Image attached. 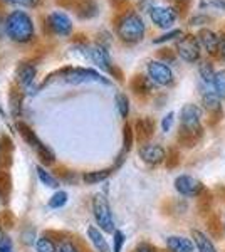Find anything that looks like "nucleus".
<instances>
[{
    "label": "nucleus",
    "instance_id": "37998d69",
    "mask_svg": "<svg viewBox=\"0 0 225 252\" xmlns=\"http://www.w3.org/2000/svg\"><path fill=\"white\" fill-rule=\"evenodd\" d=\"M134 252H157V249H155L151 244H148V242H141L140 246L136 247V251Z\"/></svg>",
    "mask_w": 225,
    "mask_h": 252
},
{
    "label": "nucleus",
    "instance_id": "2eb2a0df",
    "mask_svg": "<svg viewBox=\"0 0 225 252\" xmlns=\"http://www.w3.org/2000/svg\"><path fill=\"white\" fill-rule=\"evenodd\" d=\"M47 26L56 35H69L72 32L71 19L61 10H54L47 15Z\"/></svg>",
    "mask_w": 225,
    "mask_h": 252
},
{
    "label": "nucleus",
    "instance_id": "b1692460",
    "mask_svg": "<svg viewBox=\"0 0 225 252\" xmlns=\"http://www.w3.org/2000/svg\"><path fill=\"white\" fill-rule=\"evenodd\" d=\"M185 34L183 29H178V27H173L170 31H165L163 34H160L158 37L153 39V44L155 46H160V44H166V42H175L177 39H180L182 35Z\"/></svg>",
    "mask_w": 225,
    "mask_h": 252
},
{
    "label": "nucleus",
    "instance_id": "cd10ccee",
    "mask_svg": "<svg viewBox=\"0 0 225 252\" xmlns=\"http://www.w3.org/2000/svg\"><path fill=\"white\" fill-rule=\"evenodd\" d=\"M214 88H215L217 94L220 96V99L225 101V67L217 69L215 78H214Z\"/></svg>",
    "mask_w": 225,
    "mask_h": 252
},
{
    "label": "nucleus",
    "instance_id": "2f4dec72",
    "mask_svg": "<svg viewBox=\"0 0 225 252\" xmlns=\"http://www.w3.org/2000/svg\"><path fill=\"white\" fill-rule=\"evenodd\" d=\"M81 10H83L79 14L81 17H83V19H91V17H94V15L97 14V5L93 2V0H84Z\"/></svg>",
    "mask_w": 225,
    "mask_h": 252
},
{
    "label": "nucleus",
    "instance_id": "a18cd8bd",
    "mask_svg": "<svg viewBox=\"0 0 225 252\" xmlns=\"http://www.w3.org/2000/svg\"><path fill=\"white\" fill-rule=\"evenodd\" d=\"M165 2H170L171 5H187L190 0H165Z\"/></svg>",
    "mask_w": 225,
    "mask_h": 252
},
{
    "label": "nucleus",
    "instance_id": "ea45409f",
    "mask_svg": "<svg viewBox=\"0 0 225 252\" xmlns=\"http://www.w3.org/2000/svg\"><path fill=\"white\" fill-rule=\"evenodd\" d=\"M155 5H157V2H155V0H141V2H140V12H146V14H150V10L153 9Z\"/></svg>",
    "mask_w": 225,
    "mask_h": 252
},
{
    "label": "nucleus",
    "instance_id": "423d86ee",
    "mask_svg": "<svg viewBox=\"0 0 225 252\" xmlns=\"http://www.w3.org/2000/svg\"><path fill=\"white\" fill-rule=\"evenodd\" d=\"M61 81L69 84H84V83H101L109 84V79L104 78L101 72L89 67H66L57 72Z\"/></svg>",
    "mask_w": 225,
    "mask_h": 252
},
{
    "label": "nucleus",
    "instance_id": "f704fd0d",
    "mask_svg": "<svg viewBox=\"0 0 225 252\" xmlns=\"http://www.w3.org/2000/svg\"><path fill=\"white\" fill-rule=\"evenodd\" d=\"M66 202H67V193L66 192H57V193L52 195V198L49 200V207H51V209H59V207H63Z\"/></svg>",
    "mask_w": 225,
    "mask_h": 252
},
{
    "label": "nucleus",
    "instance_id": "72a5a7b5",
    "mask_svg": "<svg viewBox=\"0 0 225 252\" xmlns=\"http://www.w3.org/2000/svg\"><path fill=\"white\" fill-rule=\"evenodd\" d=\"M123 143H125V152H129L133 146V140H134V131L133 128L129 125L125 126V129H123Z\"/></svg>",
    "mask_w": 225,
    "mask_h": 252
},
{
    "label": "nucleus",
    "instance_id": "393cba45",
    "mask_svg": "<svg viewBox=\"0 0 225 252\" xmlns=\"http://www.w3.org/2000/svg\"><path fill=\"white\" fill-rule=\"evenodd\" d=\"M111 175V170L106 168V170H96V172H86L83 175V180L86 182L88 185H96V184H101L104 182L106 178Z\"/></svg>",
    "mask_w": 225,
    "mask_h": 252
},
{
    "label": "nucleus",
    "instance_id": "4be33fe9",
    "mask_svg": "<svg viewBox=\"0 0 225 252\" xmlns=\"http://www.w3.org/2000/svg\"><path fill=\"white\" fill-rule=\"evenodd\" d=\"M155 133V121L151 120L150 116H145L141 120L136 121V135H138V140L141 141H146L153 136Z\"/></svg>",
    "mask_w": 225,
    "mask_h": 252
},
{
    "label": "nucleus",
    "instance_id": "f8f14e48",
    "mask_svg": "<svg viewBox=\"0 0 225 252\" xmlns=\"http://www.w3.org/2000/svg\"><path fill=\"white\" fill-rule=\"evenodd\" d=\"M197 35L200 46H202V51L207 58L217 59L219 56V49H220V35L219 31L212 29V27H203V29H198L195 32Z\"/></svg>",
    "mask_w": 225,
    "mask_h": 252
},
{
    "label": "nucleus",
    "instance_id": "9d476101",
    "mask_svg": "<svg viewBox=\"0 0 225 252\" xmlns=\"http://www.w3.org/2000/svg\"><path fill=\"white\" fill-rule=\"evenodd\" d=\"M17 129H19L20 135H22L24 140H26L27 143H29V146L35 150V153H37L39 158L44 161V163H52V161H54V153H52L51 150H49L47 146L44 145L37 136H35V133L32 131V129L29 128L26 123L19 121V123H17Z\"/></svg>",
    "mask_w": 225,
    "mask_h": 252
},
{
    "label": "nucleus",
    "instance_id": "49530a36",
    "mask_svg": "<svg viewBox=\"0 0 225 252\" xmlns=\"http://www.w3.org/2000/svg\"><path fill=\"white\" fill-rule=\"evenodd\" d=\"M2 239H3V237H2V229H0V241H2Z\"/></svg>",
    "mask_w": 225,
    "mask_h": 252
},
{
    "label": "nucleus",
    "instance_id": "5701e85b",
    "mask_svg": "<svg viewBox=\"0 0 225 252\" xmlns=\"http://www.w3.org/2000/svg\"><path fill=\"white\" fill-rule=\"evenodd\" d=\"M212 22H214V17L208 15L207 12H197V14H192L187 20V26L190 29H203V27H210Z\"/></svg>",
    "mask_w": 225,
    "mask_h": 252
},
{
    "label": "nucleus",
    "instance_id": "e433bc0d",
    "mask_svg": "<svg viewBox=\"0 0 225 252\" xmlns=\"http://www.w3.org/2000/svg\"><path fill=\"white\" fill-rule=\"evenodd\" d=\"M173 123H175V113L173 111L166 113V115L161 118V125H160V126H161V131L163 133H170Z\"/></svg>",
    "mask_w": 225,
    "mask_h": 252
},
{
    "label": "nucleus",
    "instance_id": "f257e3e1",
    "mask_svg": "<svg viewBox=\"0 0 225 252\" xmlns=\"http://www.w3.org/2000/svg\"><path fill=\"white\" fill-rule=\"evenodd\" d=\"M203 108L195 103H187L180 109V133L178 140L182 146L192 148L203 135Z\"/></svg>",
    "mask_w": 225,
    "mask_h": 252
},
{
    "label": "nucleus",
    "instance_id": "6e6552de",
    "mask_svg": "<svg viewBox=\"0 0 225 252\" xmlns=\"http://www.w3.org/2000/svg\"><path fill=\"white\" fill-rule=\"evenodd\" d=\"M146 74L157 86L171 88L175 84V72L170 64L161 59H150L146 63Z\"/></svg>",
    "mask_w": 225,
    "mask_h": 252
},
{
    "label": "nucleus",
    "instance_id": "4c0bfd02",
    "mask_svg": "<svg viewBox=\"0 0 225 252\" xmlns=\"http://www.w3.org/2000/svg\"><path fill=\"white\" fill-rule=\"evenodd\" d=\"M180 163V155L177 150H171V152L166 155V165H168V168H175Z\"/></svg>",
    "mask_w": 225,
    "mask_h": 252
},
{
    "label": "nucleus",
    "instance_id": "dca6fc26",
    "mask_svg": "<svg viewBox=\"0 0 225 252\" xmlns=\"http://www.w3.org/2000/svg\"><path fill=\"white\" fill-rule=\"evenodd\" d=\"M165 244L168 252H195L193 241L185 235H168Z\"/></svg>",
    "mask_w": 225,
    "mask_h": 252
},
{
    "label": "nucleus",
    "instance_id": "de8ad7c7",
    "mask_svg": "<svg viewBox=\"0 0 225 252\" xmlns=\"http://www.w3.org/2000/svg\"><path fill=\"white\" fill-rule=\"evenodd\" d=\"M224 230H225V217H224Z\"/></svg>",
    "mask_w": 225,
    "mask_h": 252
},
{
    "label": "nucleus",
    "instance_id": "1a4fd4ad",
    "mask_svg": "<svg viewBox=\"0 0 225 252\" xmlns=\"http://www.w3.org/2000/svg\"><path fill=\"white\" fill-rule=\"evenodd\" d=\"M93 214L94 219H96L97 225L103 232L113 234L114 230V219H113V212L111 207H109L108 198L104 197L103 193H96L93 198Z\"/></svg>",
    "mask_w": 225,
    "mask_h": 252
},
{
    "label": "nucleus",
    "instance_id": "c85d7f7f",
    "mask_svg": "<svg viewBox=\"0 0 225 252\" xmlns=\"http://www.w3.org/2000/svg\"><path fill=\"white\" fill-rule=\"evenodd\" d=\"M37 175H39V180L42 182L44 185L51 187V189H57V187H59V180H57L56 177H52V175L49 173L46 168H42V166H37Z\"/></svg>",
    "mask_w": 225,
    "mask_h": 252
},
{
    "label": "nucleus",
    "instance_id": "7ed1b4c3",
    "mask_svg": "<svg viewBox=\"0 0 225 252\" xmlns=\"http://www.w3.org/2000/svg\"><path fill=\"white\" fill-rule=\"evenodd\" d=\"M5 32L15 42H29L34 37V22L24 10H14L5 19Z\"/></svg>",
    "mask_w": 225,
    "mask_h": 252
},
{
    "label": "nucleus",
    "instance_id": "c03bdc74",
    "mask_svg": "<svg viewBox=\"0 0 225 252\" xmlns=\"http://www.w3.org/2000/svg\"><path fill=\"white\" fill-rule=\"evenodd\" d=\"M12 2L19 3V5H26V7H34L37 5L39 0H12Z\"/></svg>",
    "mask_w": 225,
    "mask_h": 252
},
{
    "label": "nucleus",
    "instance_id": "8fccbe9b",
    "mask_svg": "<svg viewBox=\"0 0 225 252\" xmlns=\"http://www.w3.org/2000/svg\"><path fill=\"white\" fill-rule=\"evenodd\" d=\"M0 113H3V111H2V108H0Z\"/></svg>",
    "mask_w": 225,
    "mask_h": 252
},
{
    "label": "nucleus",
    "instance_id": "bb28decb",
    "mask_svg": "<svg viewBox=\"0 0 225 252\" xmlns=\"http://www.w3.org/2000/svg\"><path fill=\"white\" fill-rule=\"evenodd\" d=\"M114 103H116V109L120 113V116L123 120H126L129 115V97L125 94V93H118L114 96Z\"/></svg>",
    "mask_w": 225,
    "mask_h": 252
},
{
    "label": "nucleus",
    "instance_id": "39448f33",
    "mask_svg": "<svg viewBox=\"0 0 225 252\" xmlns=\"http://www.w3.org/2000/svg\"><path fill=\"white\" fill-rule=\"evenodd\" d=\"M198 88V96H200V106L203 108V111H207L208 115L214 118L215 121H219L220 118L224 116V108L220 99V96L217 94L214 83H203V81H198L197 84Z\"/></svg>",
    "mask_w": 225,
    "mask_h": 252
},
{
    "label": "nucleus",
    "instance_id": "f03ea898",
    "mask_svg": "<svg viewBox=\"0 0 225 252\" xmlns=\"http://www.w3.org/2000/svg\"><path fill=\"white\" fill-rule=\"evenodd\" d=\"M114 29H116V35L120 37L121 42L128 44V46H133V44H138L145 39L146 24H145V19H143L138 12L129 10V12L121 14L120 17L116 19Z\"/></svg>",
    "mask_w": 225,
    "mask_h": 252
},
{
    "label": "nucleus",
    "instance_id": "58836bf2",
    "mask_svg": "<svg viewBox=\"0 0 225 252\" xmlns=\"http://www.w3.org/2000/svg\"><path fill=\"white\" fill-rule=\"evenodd\" d=\"M219 35H220V49H219V56H217V59H220L225 64V29L219 31Z\"/></svg>",
    "mask_w": 225,
    "mask_h": 252
},
{
    "label": "nucleus",
    "instance_id": "aec40b11",
    "mask_svg": "<svg viewBox=\"0 0 225 252\" xmlns=\"http://www.w3.org/2000/svg\"><path fill=\"white\" fill-rule=\"evenodd\" d=\"M198 81H203V83H214V78H215V64H214V59L212 58H203L202 61L198 63Z\"/></svg>",
    "mask_w": 225,
    "mask_h": 252
},
{
    "label": "nucleus",
    "instance_id": "473e14b6",
    "mask_svg": "<svg viewBox=\"0 0 225 252\" xmlns=\"http://www.w3.org/2000/svg\"><path fill=\"white\" fill-rule=\"evenodd\" d=\"M37 252H59L56 244L49 237H40L37 241Z\"/></svg>",
    "mask_w": 225,
    "mask_h": 252
},
{
    "label": "nucleus",
    "instance_id": "0eeeda50",
    "mask_svg": "<svg viewBox=\"0 0 225 252\" xmlns=\"http://www.w3.org/2000/svg\"><path fill=\"white\" fill-rule=\"evenodd\" d=\"M150 20L151 24H153L155 27H158V29L161 31H170L175 27V24L178 22V19L182 17V14H180L178 7L177 5H155L153 9L150 10Z\"/></svg>",
    "mask_w": 225,
    "mask_h": 252
},
{
    "label": "nucleus",
    "instance_id": "c756f323",
    "mask_svg": "<svg viewBox=\"0 0 225 252\" xmlns=\"http://www.w3.org/2000/svg\"><path fill=\"white\" fill-rule=\"evenodd\" d=\"M200 10H220L225 12V0H200L198 2Z\"/></svg>",
    "mask_w": 225,
    "mask_h": 252
},
{
    "label": "nucleus",
    "instance_id": "4468645a",
    "mask_svg": "<svg viewBox=\"0 0 225 252\" xmlns=\"http://www.w3.org/2000/svg\"><path fill=\"white\" fill-rule=\"evenodd\" d=\"M166 150L160 143H143L140 146V158L150 166H157L166 160Z\"/></svg>",
    "mask_w": 225,
    "mask_h": 252
},
{
    "label": "nucleus",
    "instance_id": "9b49d317",
    "mask_svg": "<svg viewBox=\"0 0 225 252\" xmlns=\"http://www.w3.org/2000/svg\"><path fill=\"white\" fill-rule=\"evenodd\" d=\"M173 185H175V190H177L182 197H187V198H198L200 195L203 193V190H205V187H203V184L198 178L192 177V175H187V173L178 175V177L175 178Z\"/></svg>",
    "mask_w": 225,
    "mask_h": 252
},
{
    "label": "nucleus",
    "instance_id": "f3484780",
    "mask_svg": "<svg viewBox=\"0 0 225 252\" xmlns=\"http://www.w3.org/2000/svg\"><path fill=\"white\" fill-rule=\"evenodd\" d=\"M155 88L157 84L148 78V74H136L131 81V89L138 96H148L155 91Z\"/></svg>",
    "mask_w": 225,
    "mask_h": 252
},
{
    "label": "nucleus",
    "instance_id": "6ab92c4d",
    "mask_svg": "<svg viewBox=\"0 0 225 252\" xmlns=\"http://www.w3.org/2000/svg\"><path fill=\"white\" fill-rule=\"evenodd\" d=\"M35 74H37V69L32 64L22 63L17 67V81L22 88H31L32 83L35 81Z\"/></svg>",
    "mask_w": 225,
    "mask_h": 252
},
{
    "label": "nucleus",
    "instance_id": "c9c22d12",
    "mask_svg": "<svg viewBox=\"0 0 225 252\" xmlns=\"http://www.w3.org/2000/svg\"><path fill=\"white\" fill-rule=\"evenodd\" d=\"M123 244H125V234L121 230H114L113 232V252H121Z\"/></svg>",
    "mask_w": 225,
    "mask_h": 252
},
{
    "label": "nucleus",
    "instance_id": "a211bd4d",
    "mask_svg": "<svg viewBox=\"0 0 225 252\" xmlns=\"http://www.w3.org/2000/svg\"><path fill=\"white\" fill-rule=\"evenodd\" d=\"M192 241L195 244L197 252H217V247L214 241H212V237L208 234L202 232V230H192Z\"/></svg>",
    "mask_w": 225,
    "mask_h": 252
},
{
    "label": "nucleus",
    "instance_id": "a19ab883",
    "mask_svg": "<svg viewBox=\"0 0 225 252\" xmlns=\"http://www.w3.org/2000/svg\"><path fill=\"white\" fill-rule=\"evenodd\" d=\"M59 252H79L77 247L72 242H63L59 246Z\"/></svg>",
    "mask_w": 225,
    "mask_h": 252
},
{
    "label": "nucleus",
    "instance_id": "a878e982",
    "mask_svg": "<svg viewBox=\"0 0 225 252\" xmlns=\"http://www.w3.org/2000/svg\"><path fill=\"white\" fill-rule=\"evenodd\" d=\"M207 229H208V234H210L212 239H217L220 237L225 230H224V220H220L217 215H210L207 219Z\"/></svg>",
    "mask_w": 225,
    "mask_h": 252
},
{
    "label": "nucleus",
    "instance_id": "09e8293b",
    "mask_svg": "<svg viewBox=\"0 0 225 252\" xmlns=\"http://www.w3.org/2000/svg\"><path fill=\"white\" fill-rule=\"evenodd\" d=\"M5 2H12V0H5Z\"/></svg>",
    "mask_w": 225,
    "mask_h": 252
},
{
    "label": "nucleus",
    "instance_id": "79ce46f5",
    "mask_svg": "<svg viewBox=\"0 0 225 252\" xmlns=\"http://www.w3.org/2000/svg\"><path fill=\"white\" fill-rule=\"evenodd\" d=\"M0 252H12V242L9 237H3L0 241Z\"/></svg>",
    "mask_w": 225,
    "mask_h": 252
},
{
    "label": "nucleus",
    "instance_id": "412c9836",
    "mask_svg": "<svg viewBox=\"0 0 225 252\" xmlns=\"http://www.w3.org/2000/svg\"><path fill=\"white\" fill-rule=\"evenodd\" d=\"M88 237H89V241L93 242L94 249H96L97 252H111V249H109V244L104 239V235H103V232H101L99 227L89 225L88 227Z\"/></svg>",
    "mask_w": 225,
    "mask_h": 252
},
{
    "label": "nucleus",
    "instance_id": "7c9ffc66",
    "mask_svg": "<svg viewBox=\"0 0 225 252\" xmlns=\"http://www.w3.org/2000/svg\"><path fill=\"white\" fill-rule=\"evenodd\" d=\"M197 202H198V210H200V214H208L210 212V205H212V195L207 192V190H203V193L200 195V197L197 198Z\"/></svg>",
    "mask_w": 225,
    "mask_h": 252
},
{
    "label": "nucleus",
    "instance_id": "20e7f679",
    "mask_svg": "<svg viewBox=\"0 0 225 252\" xmlns=\"http://www.w3.org/2000/svg\"><path fill=\"white\" fill-rule=\"evenodd\" d=\"M177 58L187 64H198L203 59V51L195 32H185L180 39L175 40Z\"/></svg>",
    "mask_w": 225,
    "mask_h": 252
},
{
    "label": "nucleus",
    "instance_id": "ddd939ff",
    "mask_svg": "<svg viewBox=\"0 0 225 252\" xmlns=\"http://www.w3.org/2000/svg\"><path fill=\"white\" fill-rule=\"evenodd\" d=\"M89 61L93 64H96L99 69H103L104 72H109V74H118L121 79V74L118 72V69L114 67L111 56H109L108 47L101 46V44H94V46H89Z\"/></svg>",
    "mask_w": 225,
    "mask_h": 252
}]
</instances>
